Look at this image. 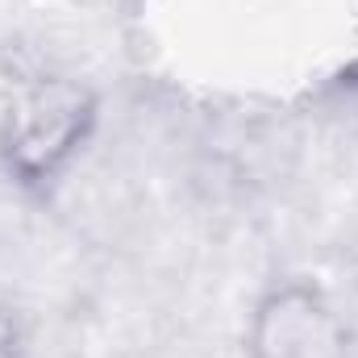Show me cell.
Instances as JSON below:
<instances>
[{"instance_id":"2","label":"cell","mask_w":358,"mask_h":358,"mask_svg":"<svg viewBox=\"0 0 358 358\" xmlns=\"http://www.w3.org/2000/svg\"><path fill=\"white\" fill-rule=\"evenodd\" d=\"M246 358H355V325L313 279H275L246 317Z\"/></svg>"},{"instance_id":"3","label":"cell","mask_w":358,"mask_h":358,"mask_svg":"<svg viewBox=\"0 0 358 358\" xmlns=\"http://www.w3.org/2000/svg\"><path fill=\"white\" fill-rule=\"evenodd\" d=\"M29 346H25V325L17 317V308H8L0 300V358H25Z\"/></svg>"},{"instance_id":"4","label":"cell","mask_w":358,"mask_h":358,"mask_svg":"<svg viewBox=\"0 0 358 358\" xmlns=\"http://www.w3.org/2000/svg\"><path fill=\"white\" fill-rule=\"evenodd\" d=\"M355 88H358V67H355Z\"/></svg>"},{"instance_id":"1","label":"cell","mask_w":358,"mask_h":358,"mask_svg":"<svg viewBox=\"0 0 358 358\" xmlns=\"http://www.w3.org/2000/svg\"><path fill=\"white\" fill-rule=\"evenodd\" d=\"M100 125V96L76 76H34L0 108V167L21 192H46L84 155Z\"/></svg>"}]
</instances>
